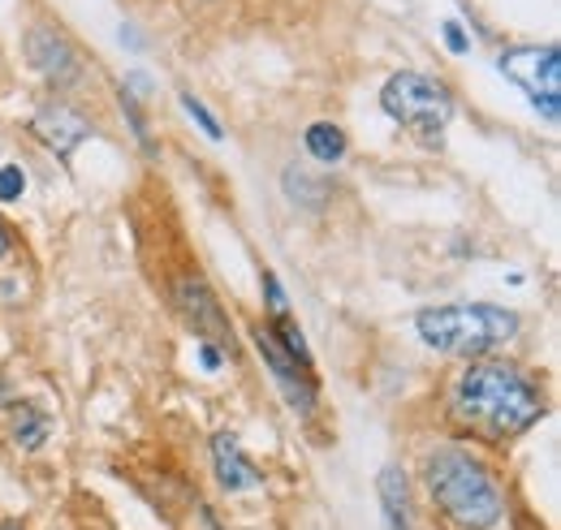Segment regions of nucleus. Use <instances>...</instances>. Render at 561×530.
<instances>
[{"label": "nucleus", "instance_id": "1", "mask_svg": "<svg viewBox=\"0 0 561 530\" xmlns=\"http://www.w3.org/2000/svg\"><path fill=\"white\" fill-rule=\"evenodd\" d=\"M454 423L480 440H514L545 418L540 389L514 362H471L454 384Z\"/></svg>", "mask_w": 561, "mask_h": 530}, {"label": "nucleus", "instance_id": "2", "mask_svg": "<svg viewBox=\"0 0 561 530\" xmlns=\"http://www.w3.org/2000/svg\"><path fill=\"white\" fill-rule=\"evenodd\" d=\"M423 483L436 509L462 530H492L505 514V496L484 462L462 449H436L423 462Z\"/></svg>", "mask_w": 561, "mask_h": 530}, {"label": "nucleus", "instance_id": "3", "mask_svg": "<svg viewBox=\"0 0 561 530\" xmlns=\"http://www.w3.org/2000/svg\"><path fill=\"white\" fill-rule=\"evenodd\" d=\"M423 345L440 354H484L505 345L518 332V315L492 302H458V307H427L415 320Z\"/></svg>", "mask_w": 561, "mask_h": 530}, {"label": "nucleus", "instance_id": "4", "mask_svg": "<svg viewBox=\"0 0 561 530\" xmlns=\"http://www.w3.org/2000/svg\"><path fill=\"white\" fill-rule=\"evenodd\" d=\"M380 108L398 126L420 134L423 142H440V134L454 117V95H449V87L440 78H427L420 69H402V73H393L385 82Z\"/></svg>", "mask_w": 561, "mask_h": 530}, {"label": "nucleus", "instance_id": "5", "mask_svg": "<svg viewBox=\"0 0 561 530\" xmlns=\"http://www.w3.org/2000/svg\"><path fill=\"white\" fill-rule=\"evenodd\" d=\"M496 69L523 87V95L536 104V113L558 126L561 113V57L558 48H510L496 57Z\"/></svg>", "mask_w": 561, "mask_h": 530}, {"label": "nucleus", "instance_id": "6", "mask_svg": "<svg viewBox=\"0 0 561 530\" xmlns=\"http://www.w3.org/2000/svg\"><path fill=\"white\" fill-rule=\"evenodd\" d=\"M173 311L186 320V329L195 336H204L208 345H216V349L229 345V320H225L216 293L208 289V280H199V276L173 280Z\"/></svg>", "mask_w": 561, "mask_h": 530}, {"label": "nucleus", "instance_id": "7", "mask_svg": "<svg viewBox=\"0 0 561 530\" xmlns=\"http://www.w3.org/2000/svg\"><path fill=\"white\" fill-rule=\"evenodd\" d=\"M251 336H255V349L264 354L268 371L277 376V384L285 389V401H289L298 414H311V410H316V380H311V371H307V367H302V362L280 345L268 324L251 329Z\"/></svg>", "mask_w": 561, "mask_h": 530}, {"label": "nucleus", "instance_id": "8", "mask_svg": "<svg viewBox=\"0 0 561 530\" xmlns=\"http://www.w3.org/2000/svg\"><path fill=\"white\" fill-rule=\"evenodd\" d=\"M26 61L39 69L53 87H78L82 82V61H78L73 44L53 26H35L26 35Z\"/></svg>", "mask_w": 561, "mask_h": 530}, {"label": "nucleus", "instance_id": "9", "mask_svg": "<svg viewBox=\"0 0 561 530\" xmlns=\"http://www.w3.org/2000/svg\"><path fill=\"white\" fill-rule=\"evenodd\" d=\"M31 130H35V138H39L48 151H57V155L66 160L82 138H91V122H87L82 113H73L70 104H44V108L35 113Z\"/></svg>", "mask_w": 561, "mask_h": 530}, {"label": "nucleus", "instance_id": "10", "mask_svg": "<svg viewBox=\"0 0 561 530\" xmlns=\"http://www.w3.org/2000/svg\"><path fill=\"white\" fill-rule=\"evenodd\" d=\"M211 465H216V483H220V492H251V487H260L264 483V474L251 465V458L242 453V445H238V436L233 431H216L211 436Z\"/></svg>", "mask_w": 561, "mask_h": 530}, {"label": "nucleus", "instance_id": "11", "mask_svg": "<svg viewBox=\"0 0 561 530\" xmlns=\"http://www.w3.org/2000/svg\"><path fill=\"white\" fill-rule=\"evenodd\" d=\"M380 514L389 530H415V514H411V483L398 465L380 470Z\"/></svg>", "mask_w": 561, "mask_h": 530}, {"label": "nucleus", "instance_id": "12", "mask_svg": "<svg viewBox=\"0 0 561 530\" xmlns=\"http://www.w3.org/2000/svg\"><path fill=\"white\" fill-rule=\"evenodd\" d=\"M48 431H53V418H48L39 405L22 401V405L13 410V440H18V449H39V445L48 440Z\"/></svg>", "mask_w": 561, "mask_h": 530}, {"label": "nucleus", "instance_id": "13", "mask_svg": "<svg viewBox=\"0 0 561 530\" xmlns=\"http://www.w3.org/2000/svg\"><path fill=\"white\" fill-rule=\"evenodd\" d=\"M307 151L320 164H337L346 155V134L337 130L333 122H316V126H307Z\"/></svg>", "mask_w": 561, "mask_h": 530}, {"label": "nucleus", "instance_id": "14", "mask_svg": "<svg viewBox=\"0 0 561 530\" xmlns=\"http://www.w3.org/2000/svg\"><path fill=\"white\" fill-rule=\"evenodd\" d=\"M285 186H289L294 203H324V195H329V182H320L302 169H285Z\"/></svg>", "mask_w": 561, "mask_h": 530}, {"label": "nucleus", "instance_id": "15", "mask_svg": "<svg viewBox=\"0 0 561 530\" xmlns=\"http://www.w3.org/2000/svg\"><path fill=\"white\" fill-rule=\"evenodd\" d=\"M182 108H186V113H191V117L199 122V130L208 134L211 142H220V138H225V130H220V122H216V117H211L208 108H204V100H195L191 91H182Z\"/></svg>", "mask_w": 561, "mask_h": 530}, {"label": "nucleus", "instance_id": "16", "mask_svg": "<svg viewBox=\"0 0 561 530\" xmlns=\"http://www.w3.org/2000/svg\"><path fill=\"white\" fill-rule=\"evenodd\" d=\"M22 191H26V173H22L18 164H4V169H0V203L22 199Z\"/></svg>", "mask_w": 561, "mask_h": 530}, {"label": "nucleus", "instance_id": "17", "mask_svg": "<svg viewBox=\"0 0 561 530\" xmlns=\"http://www.w3.org/2000/svg\"><path fill=\"white\" fill-rule=\"evenodd\" d=\"M264 293H268V311H273V320H280V315H289L285 289H280V280L273 276V272H264Z\"/></svg>", "mask_w": 561, "mask_h": 530}, {"label": "nucleus", "instance_id": "18", "mask_svg": "<svg viewBox=\"0 0 561 530\" xmlns=\"http://www.w3.org/2000/svg\"><path fill=\"white\" fill-rule=\"evenodd\" d=\"M440 35H445V44H449V53H458V57H462V53H471V44H467V35H462V26H458L454 18H449V22L440 26Z\"/></svg>", "mask_w": 561, "mask_h": 530}, {"label": "nucleus", "instance_id": "19", "mask_svg": "<svg viewBox=\"0 0 561 530\" xmlns=\"http://www.w3.org/2000/svg\"><path fill=\"white\" fill-rule=\"evenodd\" d=\"M199 354H204V367H208V371H220V362H225V358H220V349H216V345L204 341V349H199Z\"/></svg>", "mask_w": 561, "mask_h": 530}, {"label": "nucleus", "instance_id": "20", "mask_svg": "<svg viewBox=\"0 0 561 530\" xmlns=\"http://www.w3.org/2000/svg\"><path fill=\"white\" fill-rule=\"evenodd\" d=\"M9 246H13V238H9V229H4V220H0V260L9 255Z\"/></svg>", "mask_w": 561, "mask_h": 530}, {"label": "nucleus", "instance_id": "21", "mask_svg": "<svg viewBox=\"0 0 561 530\" xmlns=\"http://www.w3.org/2000/svg\"><path fill=\"white\" fill-rule=\"evenodd\" d=\"M0 530H22V527H0Z\"/></svg>", "mask_w": 561, "mask_h": 530}]
</instances>
